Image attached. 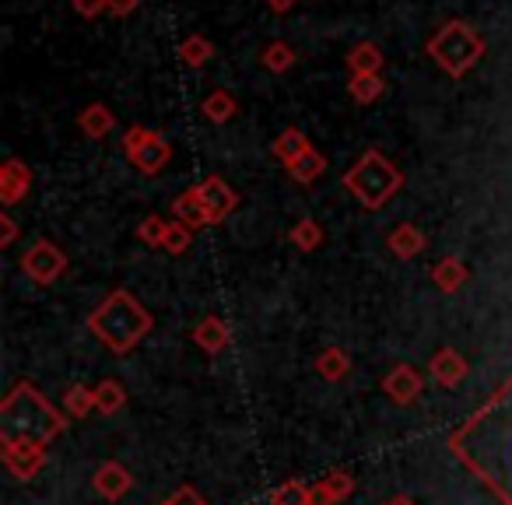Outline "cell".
<instances>
[{"mask_svg":"<svg viewBox=\"0 0 512 505\" xmlns=\"http://www.w3.org/2000/svg\"><path fill=\"white\" fill-rule=\"evenodd\" d=\"M425 53L449 81H463L484 60L488 43L467 18H449V22L435 25V32L425 39Z\"/></svg>","mask_w":512,"mask_h":505,"instance_id":"2","label":"cell"},{"mask_svg":"<svg viewBox=\"0 0 512 505\" xmlns=\"http://www.w3.org/2000/svg\"><path fill=\"white\" fill-rule=\"evenodd\" d=\"M200 116L207 123H214V127H225V123H232L239 116V99L228 88H214V92H207L200 99Z\"/></svg>","mask_w":512,"mask_h":505,"instance_id":"18","label":"cell"},{"mask_svg":"<svg viewBox=\"0 0 512 505\" xmlns=\"http://www.w3.org/2000/svg\"><path fill=\"white\" fill-rule=\"evenodd\" d=\"M386 249H390L393 257L397 260H414V257H421L428 249V235L421 232L414 221H400V225H393L390 232H386Z\"/></svg>","mask_w":512,"mask_h":505,"instance_id":"13","label":"cell"},{"mask_svg":"<svg viewBox=\"0 0 512 505\" xmlns=\"http://www.w3.org/2000/svg\"><path fill=\"white\" fill-rule=\"evenodd\" d=\"M0 460L18 481H32L39 470L46 467V446L32 439H18V435H0Z\"/></svg>","mask_w":512,"mask_h":505,"instance_id":"7","label":"cell"},{"mask_svg":"<svg viewBox=\"0 0 512 505\" xmlns=\"http://www.w3.org/2000/svg\"><path fill=\"white\" fill-rule=\"evenodd\" d=\"M32 183H36V176H32L25 158H18V155L4 158V162H0V204H4V211L22 204V200L29 197Z\"/></svg>","mask_w":512,"mask_h":505,"instance_id":"8","label":"cell"},{"mask_svg":"<svg viewBox=\"0 0 512 505\" xmlns=\"http://www.w3.org/2000/svg\"><path fill=\"white\" fill-rule=\"evenodd\" d=\"M383 393H386V400H390V404L411 407L414 400H418L421 393H425V379H421V372L414 369V365L397 362L383 376Z\"/></svg>","mask_w":512,"mask_h":505,"instance_id":"9","label":"cell"},{"mask_svg":"<svg viewBox=\"0 0 512 505\" xmlns=\"http://www.w3.org/2000/svg\"><path fill=\"white\" fill-rule=\"evenodd\" d=\"M344 190L365 207V211H383L400 190H404L407 176L397 162L383 155L379 148H365L362 155L351 162V169L344 172Z\"/></svg>","mask_w":512,"mask_h":505,"instance_id":"4","label":"cell"},{"mask_svg":"<svg viewBox=\"0 0 512 505\" xmlns=\"http://www.w3.org/2000/svg\"><path fill=\"white\" fill-rule=\"evenodd\" d=\"M176 57H179V64L190 67V71L207 67V64H211V57H214L211 36H204V32H190V36H183V39H179V46H176Z\"/></svg>","mask_w":512,"mask_h":505,"instance_id":"20","label":"cell"},{"mask_svg":"<svg viewBox=\"0 0 512 505\" xmlns=\"http://www.w3.org/2000/svg\"><path fill=\"white\" fill-rule=\"evenodd\" d=\"M18 235H22V228H18V221L11 218V211H0V249L15 246Z\"/></svg>","mask_w":512,"mask_h":505,"instance_id":"35","label":"cell"},{"mask_svg":"<svg viewBox=\"0 0 512 505\" xmlns=\"http://www.w3.org/2000/svg\"><path fill=\"white\" fill-rule=\"evenodd\" d=\"M74 123H78V130L88 137V141H106L120 120H116V113L106 106V102H88V106L78 109Z\"/></svg>","mask_w":512,"mask_h":505,"instance_id":"14","label":"cell"},{"mask_svg":"<svg viewBox=\"0 0 512 505\" xmlns=\"http://www.w3.org/2000/svg\"><path fill=\"white\" fill-rule=\"evenodd\" d=\"M64 414L67 418H74V421H85L88 414L95 411V386H85V383H74V386H67L64 390Z\"/></svg>","mask_w":512,"mask_h":505,"instance_id":"28","label":"cell"},{"mask_svg":"<svg viewBox=\"0 0 512 505\" xmlns=\"http://www.w3.org/2000/svg\"><path fill=\"white\" fill-rule=\"evenodd\" d=\"M383 505H418V502H414V498L407 495V491H397V495H390Z\"/></svg>","mask_w":512,"mask_h":505,"instance_id":"39","label":"cell"},{"mask_svg":"<svg viewBox=\"0 0 512 505\" xmlns=\"http://www.w3.org/2000/svg\"><path fill=\"white\" fill-rule=\"evenodd\" d=\"M313 365H316V376H320L323 383H344V379L351 376V355L344 348H337V344L323 348Z\"/></svg>","mask_w":512,"mask_h":505,"instance_id":"21","label":"cell"},{"mask_svg":"<svg viewBox=\"0 0 512 505\" xmlns=\"http://www.w3.org/2000/svg\"><path fill=\"white\" fill-rule=\"evenodd\" d=\"M309 505H341L334 495H330V488L323 481H316L313 488H309Z\"/></svg>","mask_w":512,"mask_h":505,"instance_id":"36","label":"cell"},{"mask_svg":"<svg viewBox=\"0 0 512 505\" xmlns=\"http://www.w3.org/2000/svg\"><path fill=\"white\" fill-rule=\"evenodd\" d=\"M172 218L183 221L186 228H211V214H207L200 186H186V190L172 200Z\"/></svg>","mask_w":512,"mask_h":505,"instance_id":"16","label":"cell"},{"mask_svg":"<svg viewBox=\"0 0 512 505\" xmlns=\"http://www.w3.org/2000/svg\"><path fill=\"white\" fill-rule=\"evenodd\" d=\"M344 64H348V74H383L386 53L379 50V43L362 39V43H355L348 53H344Z\"/></svg>","mask_w":512,"mask_h":505,"instance_id":"19","label":"cell"},{"mask_svg":"<svg viewBox=\"0 0 512 505\" xmlns=\"http://www.w3.org/2000/svg\"><path fill=\"white\" fill-rule=\"evenodd\" d=\"M193 344H197L204 355H221V351H228L232 348V327H228L221 316H214V313H207L204 320L193 327Z\"/></svg>","mask_w":512,"mask_h":505,"instance_id":"15","label":"cell"},{"mask_svg":"<svg viewBox=\"0 0 512 505\" xmlns=\"http://www.w3.org/2000/svg\"><path fill=\"white\" fill-rule=\"evenodd\" d=\"M313 148V141H309L306 134H302L299 127H285L278 137L271 141V155L278 158L281 165H292L299 155H306V151Z\"/></svg>","mask_w":512,"mask_h":505,"instance_id":"24","label":"cell"},{"mask_svg":"<svg viewBox=\"0 0 512 505\" xmlns=\"http://www.w3.org/2000/svg\"><path fill=\"white\" fill-rule=\"evenodd\" d=\"M92 488H95V495L106 498V502H120V498L130 495V488H134V474H130L120 460H106L95 467Z\"/></svg>","mask_w":512,"mask_h":505,"instance_id":"11","label":"cell"},{"mask_svg":"<svg viewBox=\"0 0 512 505\" xmlns=\"http://www.w3.org/2000/svg\"><path fill=\"white\" fill-rule=\"evenodd\" d=\"M309 488L313 484H306V481H285V484H278V488L267 495V502L271 505H309Z\"/></svg>","mask_w":512,"mask_h":505,"instance_id":"30","label":"cell"},{"mask_svg":"<svg viewBox=\"0 0 512 505\" xmlns=\"http://www.w3.org/2000/svg\"><path fill=\"white\" fill-rule=\"evenodd\" d=\"M155 330V316L127 288H113L99 306L88 313V334L113 355H130L144 337Z\"/></svg>","mask_w":512,"mask_h":505,"instance_id":"1","label":"cell"},{"mask_svg":"<svg viewBox=\"0 0 512 505\" xmlns=\"http://www.w3.org/2000/svg\"><path fill=\"white\" fill-rule=\"evenodd\" d=\"M323 239H327V232H323V225L316 218H299L292 225V232H288V242H292L299 253H316V249L323 246Z\"/></svg>","mask_w":512,"mask_h":505,"instance_id":"27","label":"cell"},{"mask_svg":"<svg viewBox=\"0 0 512 505\" xmlns=\"http://www.w3.org/2000/svg\"><path fill=\"white\" fill-rule=\"evenodd\" d=\"M190 242H193V228H186L183 221L172 218V221H169V232H165L162 249L169 253V257H183L186 249H190Z\"/></svg>","mask_w":512,"mask_h":505,"instance_id":"31","label":"cell"},{"mask_svg":"<svg viewBox=\"0 0 512 505\" xmlns=\"http://www.w3.org/2000/svg\"><path fill=\"white\" fill-rule=\"evenodd\" d=\"M120 151L130 165H134L141 176H162L172 162V141L162 134V130H151V127H134L123 130L120 137Z\"/></svg>","mask_w":512,"mask_h":505,"instance_id":"5","label":"cell"},{"mask_svg":"<svg viewBox=\"0 0 512 505\" xmlns=\"http://www.w3.org/2000/svg\"><path fill=\"white\" fill-rule=\"evenodd\" d=\"M285 169L299 186H313V183H320V179L327 176V155H323V151H316V148H309L306 155H299L292 165H285Z\"/></svg>","mask_w":512,"mask_h":505,"instance_id":"22","label":"cell"},{"mask_svg":"<svg viewBox=\"0 0 512 505\" xmlns=\"http://www.w3.org/2000/svg\"><path fill=\"white\" fill-rule=\"evenodd\" d=\"M428 278H432V285L439 288L442 295H456L470 281V267L463 264V257H453V253H449V257L435 260Z\"/></svg>","mask_w":512,"mask_h":505,"instance_id":"17","label":"cell"},{"mask_svg":"<svg viewBox=\"0 0 512 505\" xmlns=\"http://www.w3.org/2000/svg\"><path fill=\"white\" fill-rule=\"evenodd\" d=\"M299 64V53H295L292 43H285V39H271V43L260 50V67H264L267 74H288L292 67Z\"/></svg>","mask_w":512,"mask_h":505,"instance_id":"23","label":"cell"},{"mask_svg":"<svg viewBox=\"0 0 512 505\" xmlns=\"http://www.w3.org/2000/svg\"><path fill=\"white\" fill-rule=\"evenodd\" d=\"M162 505H211V502H207V498L200 495V491L193 488V484H183V488L172 491V495L165 498Z\"/></svg>","mask_w":512,"mask_h":505,"instance_id":"34","label":"cell"},{"mask_svg":"<svg viewBox=\"0 0 512 505\" xmlns=\"http://www.w3.org/2000/svg\"><path fill=\"white\" fill-rule=\"evenodd\" d=\"M323 484L330 488V495L337 498V502H348L351 495H355V477L348 474V470H330L327 477H320Z\"/></svg>","mask_w":512,"mask_h":505,"instance_id":"32","label":"cell"},{"mask_svg":"<svg viewBox=\"0 0 512 505\" xmlns=\"http://www.w3.org/2000/svg\"><path fill=\"white\" fill-rule=\"evenodd\" d=\"M165 232H169V218H162V214H144L141 225L134 228L137 242H144L148 249H162Z\"/></svg>","mask_w":512,"mask_h":505,"instance_id":"29","label":"cell"},{"mask_svg":"<svg viewBox=\"0 0 512 505\" xmlns=\"http://www.w3.org/2000/svg\"><path fill=\"white\" fill-rule=\"evenodd\" d=\"M18 271L39 288H50L71 271V257L64 253V246H57L53 239H36L22 257H18Z\"/></svg>","mask_w":512,"mask_h":505,"instance_id":"6","label":"cell"},{"mask_svg":"<svg viewBox=\"0 0 512 505\" xmlns=\"http://www.w3.org/2000/svg\"><path fill=\"white\" fill-rule=\"evenodd\" d=\"M71 8L78 18H85V22H95V18H102L109 11V0H71Z\"/></svg>","mask_w":512,"mask_h":505,"instance_id":"33","label":"cell"},{"mask_svg":"<svg viewBox=\"0 0 512 505\" xmlns=\"http://www.w3.org/2000/svg\"><path fill=\"white\" fill-rule=\"evenodd\" d=\"M386 95L383 74H348V99L355 106H372Z\"/></svg>","mask_w":512,"mask_h":505,"instance_id":"25","label":"cell"},{"mask_svg":"<svg viewBox=\"0 0 512 505\" xmlns=\"http://www.w3.org/2000/svg\"><path fill=\"white\" fill-rule=\"evenodd\" d=\"M267 4V11H271V15H288V11H295V4H299V0H264Z\"/></svg>","mask_w":512,"mask_h":505,"instance_id":"38","label":"cell"},{"mask_svg":"<svg viewBox=\"0 0 512 505\" xmlns=\"http://www.w3.org/2000/svg\"><path fill=\"white\" fill-rule=\"evenodd\" d=\"M0 414H4V432L8 435L43 442V446L67 428L64 414L29 383H18L8 397L0 400Z\"/></svg>","mask_w":512,"mask_h":505,"instance_id":"3","label":"cell"},{"mask_svg":"<svg viewBox=\"0 0 512 505\" xmlns=\"http://www.w3.org/2000/svg\"><path fill=\"white\" fill-rule=\"evenodd\" d=\"M123 407H127V386H123L120 379H102V383L95 386V411L113 418Z\"/></svg>","mask_w":512,"mask_h":505,"instance_id":"26","label":"cell"},{"mask_svg":"<svg viewBox=\"0 0 512 505\" xmlns=\"http://www.w3.org/2000/svg\"><path fill=\"white\" fill-rule=\"evenodd\" d=\"M200 193H204V204H207V214H211V225H221L228 214L239 211V193H235L232 183H225L221 176H207L200 179Z\"/></svg>","mask_w":512,"mask_h":505,"instance_id":"10","label":"cell"},{"mask_svg":"<svg viewBox=\"0 0 512 505\" xmlns=\"http://www.w3.org/2000/svg\"><path fill=\"white\" fill-rule=\"evenodd\" d=\"M428 376H432L442 390H456V386L470 376V365L456 348H439L432 358H428Z\"/></svg>","mask_w":512,"mask_h":505,"instance_id":"12","label":"cell"},{"mask_svg":"<svg viewBox=\"0 0 512 505\" xmlns=\"http://www.w3.org/2000/svg\"><path fill=\"white\" fill-rule=\"evenodd\" d=\"M141 8V0H109V15L113 18H130Z\"/></svg>","mask_w":512,"mask_h":505,"instance_id":"37","label":"cell"}]
</instances>
